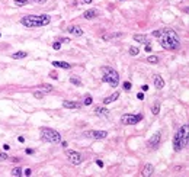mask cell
<instances>
[{"instance_id":"cell-33","label":"cell","mask_w":189,"mask_h":177,"mask_svg":"<svg viewBox=\"0 0 189 177\" xmlns=\"http://www.w3.org/2000/svg\"><path fill=\"white\" fill-rule=\"evenodd\" d=\"M22 174H25V176H31V174H32V170L26 168V170H23V171H22Z\"/></svg>"},{"instance_id":"cell-38","label":"cell","mask_w":189,"mask_h":177,"mask_svg":"<svg viewBox=\"0 0 189 177\" xmlns=\"http://www.w3.org/2000/svg\"><path fill=\"white\" fill-rule=\"evenodd\" d=\"M3 150H4V151H9V150H10V145H9V144H4L3 145Z\"/></svg>"},{"instance_id":"cell-9","label":"cell","mask_w":189,"mask_h":177,"mask_svg":"<svg viewBox=\"0 0 189 177\" xmlns=\"http://www.w3.org/2000/svg\"><path fill=\"white\" fill-rule=\"evenodd\" d=\"M160 132H156V134H153L151 135V138L147 141V145L148 147H151V148H157L159 147V144H160Z\"/></svg>"},{"instance_id":"cell-1","label":"cell","mask_w":189,"mask_h":177,"mask_svg":"<svg viewBox=\"0 0 189 177\" xmlns=\"http://www.w3.org/2000/svg\"><path fill=\"white\" fill-rule=\"evenodd\" d=\"M157 39L160 41V45L163 47L164 49H179L180 47V38L173 29H160V35L157 36Z\"/></svg>"},{"instance_id":"cell-43","label":"cell","mask_w":189,"mask_h":177,"mask_svg":"<svg viewBox=\"0 0 189 177\" xmlns=\"http://www.w3.org/2000/svg\"><path fill=\"white\" fill-rule=\"evenodd\" d=\"M92 2H93V0H83V3H86V4H90Z\"/></svg>"},{"instance_id":"cell-12","label":"cell","mask_w":189,"mask_h":177,"mask_svg":"<svg viewBox=\"0 0 189 177\" xmlns=\"http://www.w3.org/2000/svg\"><path fill=\"white\" fill-rule=\"evenodd\" d=\"M99 16V10L97 9H89V10H86L85 13H83V18L85 19H95V18H97Z\"/></svg>"},{"instance_id":"cell-35","label":"cell","mask_w":189,"mask_h":177,"mask_svg":"<svg viewBox=\"0 0 189 177\" xmlns=\"http://www.w3.org/2000/svg\"><path fill=\"white\" fill-rule=\"evenodd\" d=\"M29 2H35V3H39V4L47 3V0H29Z\"/></svg>"},{"instance_id":"cell-39","label":"cell","mask_w":189,"mask_h":177,"mask_svg":"<svg viewBox=\"0 0 189 177\" xmlns=\"http://www.w3.org/2000/svg\"><path fill=\"white\" fill-rule=\"evenodd\" d=\"M96 164L99 167H103V161H100V160H96Z\"/></svg>"},{"instance_id":"cell-32","label":"cell","mask_w":189,"mask_h":177,"mask_svg":"<svg viewBox=\"0 0 189 177\" xmlns=\"http://www.w3.org/2000/svg\"><path fill=\"white\" fill-rule=\"evenodd\" d=\"M4 160H9V158H8V154H4V152H0V161H4Z\"/></svg>"},{"instance_id":"cell-8","label":"cell","mask_w":189,"mask_h":177,"mask_svg":"<svg viewBox=\"0 0 189 177\" xmlns=\"http://www.w3.org/2000/svg\"><path fill=\"white\" fill-rule=\"evenodd\" d=\"M66 155H67V158H68V161H70L71 164H74V166H79V164L82 163V155L79 154L77 151H73V150H67V151H66Z\"/></svg>"},{"instance_id":"cell-16","label":"cell","mask_w":189,"mask_h":177,"mask_svg":"<svg viewBox=\"0 0 189 177\" xmlns=\"http://www.w3.org/2000/svg\"><path fill=\"white\" fill-rule=\"evenodd\" d=\"M153 171H154V167L151 166V164H145L144 167H143V176L144 177H148V176H151L153 174Z\"/></svg>"},{"instance_id":"cell-26","label":"cell","mask_w":189,"mask_h":177,"mask_svg":"<svg viewBox=\"0 0 189 177\" xmlns=\"http://www.w3.org/2000/svg\"><path fill=\"white\" fill-rule=\"evenodd\" d=\"M130 55H132V57H135V55H138L140 54V49L137 48V47H130Z\"/></svg>"},{"instance_id":"cell-31","label":"cell","mask_w":189,"mask_h":177,"mask_svg":"<svg viewBox=\"0 0 189 177\" xmlns=\"http://www.w3.org/2000/svg\"><path fill=\"white\" fill-rule=\"evenodd\" d=\"M52 48L58 51V49H61V44H60V42H54V44H52Z\"/></svg>"},{"instance_id":"cell-45","label":"cell","mask_w":189,"mask_h":177,"mask_svg":"<svg viewBox=\"0 0 189 177\" xmlns=\"http://www.w3.org/2000/svg\"><path fill=\"white\" fill-rule=\"evenodd\" d=\"M10 161H13V163H18V161H19V160H18V158H16V157H13V158H10Z\"/></svg>"},{"instance_id":"cell-29","label":"cell","mask_w":189,"mask_h":177,"mask_svg":"<svg viewBox=\"0 0 189 177\" xmlns=\"http://www.w3.org/2000/svg\"><path fill=\"white\" fill-rule=\"evenodd\" d=\"M33 97H35V99H42V97H44V93L42 92H35L33 93Z\"/></svg>"},{"instance_id":"cell-40","label":"cell","mask_w":189,"mask_h":177,"mask_svg":"<svg viewBox=\"0 0 189 177\" xmlns=\"http://www.w3.org/2000/svg\"><path fill=\"white\" fill-rule=\"evenodd\" d=\"M141 90H143V92H147V90H148V86H141Z\"/></svg>"},{"instance_id":"cell-2","label":"cell","mask_w":189,"mask_h":177,"mask_svg":"<svg viewBox=\"0 0 189 177\" xmlns=\"http://www.w3.org/2000/svg\"><path fill=\"white\" fill-rule=\"evenodd\" d=\"M51 22L50 15H26L20 19V23L26 28H39V26H45Z\"/></svg>"},{"instance_id":"cell-4","label":"cell","mask_w":189,"mask_h":177,"mask_svg":"<svg viewBox=\"0 0 189 177\" xmlns=\"http://www.w3.org/2000/svg\"><path fill=\"white\" fill-rule=\"evenodd\" d=\"M39 132H41V138L44 141H47V142H51V144H58V142H61V135H60V132L55 131V129L41 128Z\"/></svg>"},{"instance_id":"cell-46","label":"cell","mask_w":189,"mask_h":177,"mask_svg":"<svg viewBox=\"0 0 189 177\" xmlns=\"http://www.w3.org/2000/svg\"><path fill=\"white\" fill-rule=\"evenodd\" d=\"M0 36H2V33H0Z\"/></svg>"},{"instance_id":"cell-5","label":"cell","mask_w":189,"mask_h":177,"mask_svg":"<svg viewBox=\"0 0 189 177\" xmlns=\"http://www.w3.org/2000/svg\"><path fill=\"white\" fill-rule=\"evenodd\" d=\"M143 121V115H134V113H128V115H122L121 116V122L124 125H135L138 122Z\"/></svg>"},{"instance_id":"cell-20","label":"cell","mask_w":189,"mask_h":177,"mask_svg":"<svg viewBox=\"0 0 189 177\" xmlns=\"http://www.w3.org/2000/svg\"><path fill=\"white\" fill-rule=\"evenodd\" d=\"M28 55L25 51H18V52H15V54H12V58L13 60H22V58H25V57Z\"/></svg>"},{"instance_id":"cell-19","label":"cell","mask_w":189,"mask_h":177,"mask_svg":"<svg viewBox=\"0 0 189 177\" xmlns=\"http://www.w3.org/2000/svg\"><path fill=\"white\" fill-rule=\"evenodd\" d=\"M95 113L99 115V116L100 115H102V116H106V115L109 113V110H108L106 107H103V106H97L96 109H95Z\"/></svg>"},{"instance_id":"cell-42","label":"cell","mask_w":189,"mask_h":177,"mask_svg":"<svg viewBox=\"0 0 189 177\" xmlns=\"http://www.w3.org/2000/svg\"><path fill=\"white\" fill-rule=\"evenodd\" d=\"M61 42H64V44H68V42H70V39H68V38H64V39H61Z\"/></svg>"},{"instance_id":"cell-7","label":"cell","mask_w":189,"mask_h":177,"mask_svg":"<svg viewBox=\"0 0 189 177\" xmlns=\"http://www.w3.org/2000/svg\"><path fill=\"white\" fill-rule=\"evenodd\" d=\"M186 145H188V142H185V141H183V138L179 135V132L174 134V137H173V148H174V151H176V152L182 151V150H183Z\"/></svg>"},{"instance_id":"cell-25","label":"cell","mask_w":189,"mask_h":177,"mask_svg":"<svg viewBox=\"0 0 189 177\" xmlns=\"http://www.w3.org/2000/svg\"><path fill=\"white\" fill-rule=\"evenodd\" d=\"M147 61L150 64H156V63H159V57H157V55H148L147 57Z\"/></svg>"},{"instance_id":"cell-28","label":"cell","mask_w":189,"mask_h":177,"mask_svg":"<svg viewBox=\"0 0 189 177\" xmlns=\"http://www.w3.org/2000/svg\"><path fill=\"white\" fill-rule=\"evenodd\" d=\"M28 3H29V0H15V4L19 6V8H20V6H26Z\"/></svg>"},{"instance_id":"cell-47","label":"cell","mask_w":189,"mask_h":177,"mask_svg":"<svg viewBox=\"0 0 189 177\" xmlns=\"http://www.w3.org/2000/svg\"><path fill=\"white\" fill-rule=\"evenodd\" d=\"M121 2H124V0H121Z\"/></svg>"},{"instance_id":"cell-36","label":"cell","mask_w":189,"mask_h":177,"mask_svg":"<svg viewBox=\"0 0 189 177\" xmlns=\"http://www.w3.org/2000/svg\"><path fill=\"white\" fill-rule=\"evenodd\" d=\"M144 49H145V52H151L153 48H151V45L148 44V45H145V48H144Z\"/></svg>"},{"instance_id":"cell-37","label":"cell","mask_w":189,"mask_h":177,"mask_svg":"<svg viewBox=\"0 0 189 177\" xmlns=\"http://www.w3.org/2000/svg\"><path fill=\"white\" fill-rule=\"evenodd\" d=\"M25 152H26V154H33V150H32V148H26Z\"/></svg>"},{"instance_id":"cell-21","label":"cell","mask_w":189,"mask_h":177,"mask_svg":"<svg viewBox=\"0 0 189 177\" xmlns=\"http://www.w3.org/2000/svg\"><path fill=\"white\" fill-rule=\"evenodd\" d=\"M159 112H160V102H154V105L151 106V113L159 115Z\"/></svg>"},{"instance_id":"cell-34","label":"cell","mask_w":189,"mask_h":177,"mask_svg":"<svg viewBox=\"0 0 189 177\" xmlns=\"http://www.w3.org/2000/svg\"><path fill=\"white\" fill-rule=\"evenodd\" d=\"M50 77H52L54 80H57V77H58V74H57V73H54V71H51V73H50Z\"/></svg>"},{"instance_id":"cell-10","label":"cell","mask_w":189,"mask_h":177,"mask_svg":"<svg viewBox=\"0 0 189 177\" xmlns=\"http://www.w3.org/2000/svg\"><path fill=\"white\" fill-rule=\"evenodd\" d=\"M67 32L71 33V35H74V36H82L83 35V29L80 28V26H77V25L68 26V28H67Z\"/></svg>"},{"instance_id":"cell-13","label":"cell","mask_w":189,"mask_h":177,"mask_svg":"<svg viewBox=\"0 0 189 177\" xmlns=\"http://www.w3.org/2000/svg\"><path fill=\"white\" fill-rule=\"evenodd\" d=\"M124 35V32H111V33H105L102 35V41H109V39H115V38H121Z\"/></svg>"},{"instance_id":"cell-30","label":"cell","mask_w":189,"mask_h":177,"mask_svg":"<svg viewBox=\"0 0 189 177\" xmlns=\"http://www.w3.org/2000/svg\"><path fill=\"white\" fill-rule=\"evenodd\" d=\"M122 87L125 89V90H131V87H132V84H131L130 81H125V83H124V84H122Z\"/></svg>"},{"instance_id":"cell-3","label":"cell","mask_w":189,"mask_h":177,"mask_svg":"<svg viewBox=\"0 0 189 177\" xmlns=\"http://www.w3.org/2000/svg\"><path fill=\"white\" fill-rule=\"evenodd\" d=\"M102 73H103L102 81L108 83L111 87H116L119 84V74L116 70H114L111 67H102Z\"/></svg>"},{"instance_id":"cell-15","label":"cell","mask_w":189,"mask_h":177,"mask_svg":"<svg viewBox=\"0 0 189 177\" xmlns=\"http://www.w3.org/2000/svg\"><path fill=\"white\" fill-rule=\"evenodd\" d=\"M153 81H154V87L159 89V90L164 87V80L160 77V76H157V74L154 76V77H153Z\"/></svg>"},{"instance_id":"cell-18","label":"cell","mask_w":189,"mask_h":177,"mask_svg":"<svg viewBox=\"0 0 189 177\" xmlns=\"http://www.w3.org/2000/svg\"><path fill=\"white\" fill-rule=\"evenodd\" d=\"M52 67H60V68H64V70H70L71 65L66 61H52Z\"/></svg>"},{"instance_id":"cell-24","label":"cell","mask_w":189,"mask_h":177,"mask_svg":"<svg viewBox=\"0 0 189 177\" xmlns=\"http://www.w3.org/2000/svg\"><path fill=\"white\" fill-rule=\"evenodd\" d=\"M92 103H93V97L90 96V94L85 96V99H83V105H85V106H90Z\"/></svg>"},{"instance_id":"cell-23","label":"cell","mask_w":189,"mask_h":177,"mask_svg":"<svg viewBox=\"0 0 189 177\" xmlns=\"http://www.w3.org/2000/svg\"><path fill=\"white\" fill-rule=\"evenodd\" d=\"M70 83L74 86H82V81H80V78L77 77V76H71L70 77Z\"/></svg>"},{"instance_id":"cell-27","label":"cell","mask_w":189,"mask_h":177,"mask_svg":"<svg viewBox=\"0 0 189 177\" xmlns=\"http://www.w3.org/2000/svg\"><path fill=\"white\" fill-rule=\"evenodd\" d=\"M41 89L44 90V92H47V93H50V92H52V90H54L51 84H41Z\"/></svg>"},{"instance_id":"cell-41","label":"cell","mask_w":189,"mask_h":177,"mask_svg":"<svg viewBox=\"0 0 189 177\" xmlns=\"http://www.w3.org/2000/svg\"><path fill=\"white\" fill-rule=\"evenodd\" d=\"M137 97H138L140 100H143V99H144V94H143V93H138V94H137Z\"/></svg>"},{"instance_id":"cell-11","label":"cell","mask_w":189,"mask_h":177,"mask_svg":"<svg viewBox=\"0 0 189 177\" xmlns=\"http://www.w3.org/2000/svg\"><path fill=\"white\" fill-rule=\"evenodd\" d=\"M63 107H66V109H80V107H82V103L73 102V100H64Z\"/></svg>"},{"instance_id":"cell-22","label":"cell","mask_w":189,"mask_h":177,"mask_svg":"<svg viewBox=\"0 0 189 177\" xmlns=\"http://www.w3.org/2000/svg\"><path fill=\"white\" fill-rule=\"evenodd\" d=\"M22 171H23V170L20 168V167H15V168L10 171V174L13 177H18V176H22Z\"/></svg>"},{"instance_id":"cell-14","label":"cell","mask_w":189,"mask_h":177,"mask_svg":"<svg viewBox=\"0 0 189 177\" xmlns=\"http://www.w3.org/2000/svg\"><path fill=\"white\" fill-rule=\"evenodd\" d=\"M134 41L138 42V44H145V45H148L150 42H151L150 38L145 36V35H134Z\"/></svg>"},{"instance_id":"cell-6","label":"cell","mask_w":189,"mask_h":177,"mask_svg":"<svg viewBox=\"0 0 189 177\" xmlns=\"http://www.w3.org/2000/svg\"><path fill=\"white\" fill-rule=\"evenodd\" d=\"M82 135L86 137V138H93V139L100 141V139H105V138L108 137V132L106 131H86V132L82 134Z\"/></svg>"},{"instance_id":"cell-17","label":"cell","mask_w":189,"mask_h":177,"mask_svg":"<svg viewBox=\"0 0 189 177\" xmlns=\"http://www.w3.org/2000/svg\"><path fill=\"white\" fill-rule=\"evenodd\" d=\"M118 97H119V92H115L112 96L105 97V99H103V105H111L112 102H116V100H118Z\"/></svg>"},{"instance_id":"cell-44","label":"cell","mask_w":189,"mask_h":177,"mask_svg":"<svg viewBox=\"0 0 189 177\" xmlns=\"http://www.w3.org/2000/svg\"><path fill=\"white\" fill-rule=\"evenodd\" d=\"M18 139H19V142H25V138H23V137H19Z\"/></svg>"}]
</instances>
